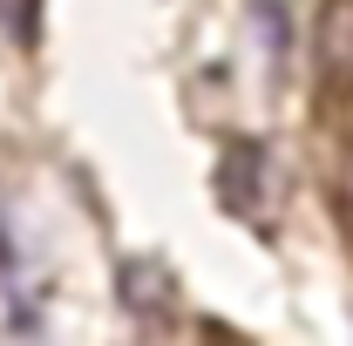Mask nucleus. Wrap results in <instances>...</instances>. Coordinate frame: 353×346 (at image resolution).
<instances>
[{
	"instance_id": "1",
	"label": "nucleus",
	"mask_w": 353,
	"mask_h": 346,
	"mask_svg": "<svg viewBox=\"0 0 353 346\" xmlns=\"http://www.w3.org/2000/svg\"><path fill=\"white\" fill-rule=\"evenodd\" d=\"M312 54L333 95H353V0H319L312 21Z\"/></svg>"
},
{
	"instance_id": "2",
	"label": "nucleus",
	"mask_w": 353,
	"mask_h": 346,
	"mask_svg": "<svg viewBox=\"0 0 353 346\" xmlns=\"http://www.w3.org/2000/svg\"><path fill=\"white\" fill-rule=\"evenodd\" d=\"M218 197H224V211L259 217V204H265V150L252 143V136H238V143L218 156Z\"/></svg>"
},
{
	"instance_id": "3",
	"label": "nucleus",
	"mask_w": 353,
	"mask_h": 346,
	"mask_svg": "<svg viewBox=\"0 0 353 346\" xmlns=\"http://www.w3.org/2000/svg\"><path fill=\"white\" fill-rule=\"evenodd\" d=\"M116 299L130 305L143 326H157V319L170 312V299H176V278L157 258H123L116 265Z\"/></svg>"
},
{
	"instance_id": "4",
	"label": "nucleus",
	"mask_w": 353,
	"mask_h": 346,
	"mask_svg": "<svg viewBox=\"0 0 353 346\" xmlns=\"http://www.w3.org/2000/svg\"><path fill=\"white\" fill-rule=\"evenodd\" d=\"M326 211L340 217V231H347V245H353V150H340L333 170H326Z\"/></svg>"
},
{
	"instance_id": "5",
	"label": "nucleus",
	"mask_w": 353,
	"mask_h": 346,
	"mask_svg": "<svg viewBox=\"0 0 353 346\" xmlns=\"http://www.w3.org/2000/svg\"><path fill=\"white\" fill-rule=\"evenodd\" d=\"M0 272H14V252H7V231H0Z\"/></svg>"
}]
</instances>
